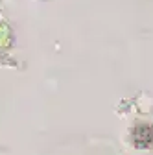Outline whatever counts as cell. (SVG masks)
Returning a JSON list of instances; mask_svg holds the SVG:
<instances>
[{
    "instance_id": "cell-1",
    "label": "cell",
    "mask_w": 153,
    "mask_h": 155,
    "mask_svg": "<svg viewBox=\"0 0 153 155\" xmlns=\"http://www.w3.org/2000/svg\"><path fill=\"white\" fill-rule=\"evenodd\" d=\"M133 142L137 148H151L153 146V126L138 124L133 129Z\"/></svg>"
}]
</instances>
